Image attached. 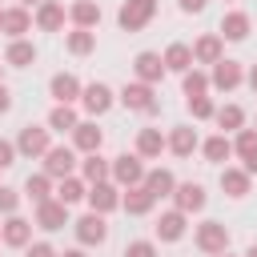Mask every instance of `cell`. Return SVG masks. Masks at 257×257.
Returning <instances> with one entry per match:
<instances>
[{"mask_svg":"<svg viewBox=\"0 0 257 257\" xmlns=\"http://www.w3.org/2000/svg\"><path fill=\"white\" fill-rule=\"evenodd\" d=\"M241 169H245L249 177H257V149H249V153L241 157Z\"/></svg>","mask_w":257,"mask_h":257,"instance_id":"f6af8a7d","label":"cell"},{"mask_svg":"<svg viewBox=\"0 0 257 257\" xmlns=\"http://www.w3.org/2000/svg\"><path fill=\"white\" fill-rule=\"evenodd\" d=\"M4 112H12V88L8 84H0V116Z\"/></svg>","mask_w":257,"mask_h":257,"instance_id":"bcb514c9","label":"cell"},{"mask_svg":"<svg viewBox=\"0 0 257 257\" xmlns=\"http://www.w3.org/2000/svg\"><path fill=\"white\" fill-rule=\"evenodd\" d=\"M72 233H76V245L80 249H100L108 241V217L100 213H80L72 221Z\"/></svg>","mask_w":257,"mask_h":257,"instance_id":"8992f818","label":"cell"},{"mask_svg":"<svg viewBox=\"0 0 257 257\" xmlns=\"http://www.w3.org/2000/svg\"><path fill=\"white\" fill-rule=\"evenodd\" d=\"M84 205H88V213H100V217H108V213H116V209H120V189H116L112 181L88 185V197H84Z\"/></svg>","mask_w":257,"mask_h":257,"instance_id":"2e32d148","label":"cell"},{"mask_svg":"<svg viewBox=\"0 0 257 257\" xmlns=\"http://www.w3.org/2000/svg\"><path fill=\"white\" fill-rule=\"evenodd\" d=\"M173 209H181L185 217H193V213H205V205H209V193H205V185L201 181H177V189H173Z\"/></svg>","mask_w":257,"mask_h":257,"instance_id":"9c48e42d","label":"cell"},{"mask_svg":"<svg viewBox=\"0 0 257 257\" xmlns=\"http://www.w3.org/2000/svg\"><path fill=\"white\" fill-rule=\"evenodd\" d=\"M120 209L128 217H149L157 209V201H153V193L145 185H133V189H120Z\"/></svg>","mask_w":257,"mask_h":257,"instance_id":"d4e9b609","label":"cell"},{"mask_svg":"<svg viewBox=\"0 0 257 257\" xmlns=\"http://www.w3.org/2000/svg\"><path fill=\"white\" fill-rule=\"evenodd\" d=\"M229 141H233V157H245L249 149H257V128H237Z\"/></svg>","mask_w":257,"mask_h":257,"instance_id":"f35d334b","label":"cell"},{"mask_svg":"<svg viewBox=\"0 0 257 257\" xmlns=\"http://www.w3.org/2000/svg\"><path fill=\"white\" fill-rule=\"evenodd\" d=\"M52 197L72 209V205H80V201L88 197V185H84L80 177H64V181H56V193H52Z\"/></svg>","mask_w":257,"mask_h":257,"instance_id":"d590c367","label":"cell"},{"mask_svg":"<svg viewBox=\"0 0 257 257\" xmlns=\"http://www.w3.org/2000/svg\"><path fill=\"white\" fill-rule=\"evenodd\" d=\"M0 245H4V241H0Z\"/></svg>","mask_w":257,"mask_h":257,"instance_id":"9f6ffc18","label":"cell"},{"mask_svg":"<svg viewBox=\"0 0 257 257\" xmlns=\"http://www.w3.org/2000/svg\"><path fill=\"white\" fill-rule=\"evenodd\" d=\"M161 60H165V72H177V76H185L189 68H197V64H193V48H189L185 40H173V44L161 52Z\"/></svg>","mask_w":257,"mask_h":257,"instance_id":"484cf974","label":"cell"},{"mask_svg":"<svg viewBox=\"0 0 257 257\" xmlns=\"http://www.w3.org/2000/svg\"><path fill=\"white\" fill-rule=\"evenodd\" d=\"M0 32H4L8 40H24V36L32 32V12L20 8V4L4 8V16H0Z\"/></svg>","mask_w":257,"mask_h":257,"instance_id":"7402d4cb","label":"cell"},{"mask_svg":"<svg viewBox=\"0 0 257 257\" xmlns=\"http://www.w3.org/2000/svg\"><path fill=\"white\" fill-rule=\"evenodd\" d=\"M189 104V116L193 120H213V112H217V100L213 96H193V100H185Z\"/></svg>","mask_w":257,"mask_h":257,"instance_id":"74e56055","label":"cell"},{"mask_svg":"<svg viewBox=\"0 0 257 257\" xmlns=\"http://www.w3.org/2000/svg\"><path fill=\"white\" fill-rule=\"evenodd\" d=\"M201 149V133L193 128V124H173L169 133H165V153H173V157H193Z\"/></svg>","mask_w":257,"mask_h":257,"instance_id":"5bb4252c","label":"cell"},{"mask_svg":"<svg viewBox=\"0 0 257 257\" xmlns=\"http://www.w3.org/2000/svg\"><path fill=\"white\" fill-rule=\"evenodd\" d=\"M133 80H141V84H161L165 80V60H161V52H153V48H145V52H137L133 56Z\"/></svg>","mask_w":257,"mask_h":257,"instance_id":"9a60e30c","label":"cell"},{"mask_svg":"<svg viewBox=\"0 0 257 257\" xmlns=\"http://www.w3.org/2000/svg\"><path fill=\"white\" fill-rule=\"evenodd\" d=\"M48 149H52V133H48V124H24V128L16 133V157H24V161H40Z\"/></svg>","mask_w":257,"mask_h":257,"instance_id":"277c9868","label":"cell"},{"mask_svg":"<svg viewBox=\"0 0 257 257\" xmlns=\"http://www.w3.org/2000/svg\"><path fill=\"white\" fill-rule=\"evenodd\" d=\"M32 221L28 217H20V213H12V217H4L0 221V241L8 245V249H28L32 245Z\"/></svg>","mask_w":257,"mask_h":257,"instance_id":"e0dca14e","label":"cell"},{"mask_svg":"<svg viewBox=\"0 0 257 257\" xmlns=\"http://www.w3.org/2000/svg\"><path fill=\"white\" fill-rule=\"evenodd\" d=\"M181 92H185V100L209 96V72H205V68H189V72L181 76Z\"/></svg>","mask_w":257,"mask_h":257,"instance_id":"8d00e7d4","label":"cell"},{"mask_svg":"<svg viewBox=\"0 0 257 257\" xmlns=\"http://www.w3.org/2000/svg\"><path fill=\"white\" fill-rule=\"evenodd\" d=\"M249 32H253V16H249V12H241V8H229V12L221 16V28H217V36H221V40H233V44H241V40H249Z\"/></svg>","mask_w":257,"mask_h":257,"instance_id":"d6986e66","label":"cell"},{"mask_svg":"<svg viewBox=\"0 0 257 257\" xmlns=\"http://www.w3.org/2000/svg\"><path fill=\"white\" fill-rule=\"evenodd\" d=\"M249 189H253V177L241 165H221V193L225 197L241 201V197H249Z\"/></svg>","mask_w":257,"mask_h":257,"instance_id":"603a6c76","label":"cell"},{"mask_svg":"<svg viewBox=\"0 0 257 257\" xmlns=\"http://www.w3.org/2000/svg\"><path fill=\"white\" fill-rule=\"evenodd\" d=\"M241 84H245V64H241V60H229V56H225V60H217V64L209 68V92H225V96H229V92H237Z\"/></svg>","mask_w":257,"mask_h":257,"instance_id":"52a82bcc","label":"cell"},{"mask_svg":"<svg viewBox=\"0 0 257 257\" xmlns=\"http://www.w3.org/2000/svg\"><path fill=\"white\" fill-rule=\"evenodd\" d=\"M153 16H157V0H124V4L116 8L120 32H141V28L153 24Z\"/></svg>","mask_w":257,"mask_h":257,"instance_id":"ba28073f","label":"cell"},{"mask_svg":"<svg viewBox=\"0 0 257 257\" xmlns=\"http://www.w3.org/2000/svg\"><path fill=\"white\" fill-rule=\"evenodd\" d=\"M44 169L40 173H48L52 181H64V177H76V169H80V153L72 149V145H52L44 157Z\"/></svg>","mask_w":257,"mask_h":257,"instance_id":"5b68a950","label":"cell"},{"mask_svg":"<svg viewBox=\"0 0 257 257\" xmlns=\"http://www.w3.org/2000/svg\"><path fill=\"white\" fill-rule=\"evenodd\" d=\"M16 4H20V8H28V12H32V8H36V4H40V0H16Z\"/></svg>","mask_w":257,"mask_h":257,"instance_id":"681fc988","label":"cell"},{"mask_svg":"<svg viewBox=\"0 0 257 257\" xmlns=\"http://www.w3.org/2000/svg\"><path fill=\"white\" fill-rule=\"evenodd\" d=\"M20 189H12V185H0V217H12V213H20Z\"/></svg>","mask_w":257,"mask_h":257,"instance_id":"ab89813d","label":"cell"},{"mask_svg":"<svg viewBox=\"0 0 257 257\" xmlns=\"http://www.w3.org/2000/svg\"><path fill=\"white\" fill-rule=\"evenodd\" d=\"M189 48H193V64H197V68H201V64L213 68L217 60H225V40H221L217 32H201Z\"/></svg>","mask_w":257,"mask_h":257,"instance_id":"ffe728a7","label":"cell"},{"mask_svg":"<svg viewBox=\"0 0 257 257\" xmlns=\"http://www.w3.org/2000/svg\"><path fill=\"white\" fill-rule=\"evenodd\" d=\"M64 24H68V8L60 0H40L32 8V28H40V32H64Z\"/></svg>","mask_w":257,"mask_h":257,"instance_id":"4fadbf2b","label":"cell"},{"mask_svg":"<svg viewBox=\"0 0 257 257\" xmlns=\"http://www.w3.org/2000/svg\"><path fill=\"white\" fill-rule=\"evenodd\" d=\"M253 128H257V124H253Z\"/></svg>","mask_w":257,"mask_h":257,"instance_id":"11a10c76","label":"cell"},{"mask_svg":"<svg viewBox=\"0 0 257 257\" xmlns=\"http://www.w3.org/2000/svg\"><path fill=\"white\" fill-rule=\"evenodd\" d=\"M0 84H4V60H0Z\"/></svg>","mask_w":257,"mask_h":257,"instance_id":"f5cc1de1","label":"cell"},{"mask_svg":"<svg viewBox=\"0 0 257 257\" xmlns=\"http://www.w3.org/2000/svg\"><path fill=\"white\" fill-rule=\"evenodd\" d=\"M72 149L80 153V157H88V153H100V145H104V128L96 124V120H80L72 133Z\"/></svg>","mask_w":257,"mask_h":257,"instance_id":"44dd1931","label":"cell"},{"mask_svg":"<svg viewBox=\"0 0 257 257\" xmlns=\"http://www.w3.org/2000/svg\"><path fill=\"white\" fill-rule=\"evenodd\" d=\"M80 92H84V80H80L76 72H52V80H48V96H52L56 104H76Z\"/></svg>","mask_w":257,"mask_h":257,"instance_id":"ac0fdd59","label":"cell"},{"mask_svg":"<svg viewBox=\"0 0 257 257\" xmlns=\"http://www.w3.org/2000/svg\"><path fill=\"white\" fill-rule=\"evenodd\" d=\"M185 233H189V217L181 209H165L153 225V241H161V245H177Z\"/></svg>","mask_w":257,"mask_h":257,"instance_id":"7c38bea8","label":"cell"},{"mask_svg":"<svg viewBox=\"0 0 257 257\" xmlns=\"http://www.w3.org/2000/svg\"><path fill=\"white\" fill-rule=\"evenodd\" d=\"M56 257H88V249H80V245H76V249H64V253H56Z\"/></svg>","mask_w":257,"mask_h":257,"instance_id":"7dc6e473","label":"cell"},{"mask_svg":"<svg viewBox=\"0 0 257 257\" xmlns=\"http://www.w3.org/2000/svg\"><path fill=\"white\" fill-rule=\"evenodd\" d=\"M64 48H68L72 56H92V52H96V32H88V28H68V32H64Z\"/></svg>","mask_w":257,"mask_h":257,"instance_id":"e575fe53","label":"cell"},{"mask_svg":"<svg viewBox=\"0 0 257 257\" xmlns=\"http://www.w3.org/2000/svg\"><path fill=\"white\" fill-rule=\"evenodd\" d=\"M44 124H48V133H72L80 124V112H76V104H52Z\"/></svg>","mask_w":257,"mask_h":257,"instance_id":"836d02e7","label":"cell"},{"mask_svg":"<svg viewBox=\"0 0 257 257\" xmlns=\"http://www.w3.org/2000/svg\"><path fill=\"white\" fill-rule=\"evenodd\" d=\"M120 257H161V253H157V241H153V237H137V241L124 245Z\"/></svg>","mask_w":257,"mask_h":257,"instance_id":"60d3db41","label":"cell"},{"mask_svg":"<svg viewBox=\"0 0 257 257\" xmlns=\"http://www.w3.org/2000/svg\"><path fill=\"white\" fill-rule=\"evenodd\" d=\"M32 225H36L40 233H60L64 225H72V217H68V205H60L56 197H52V201H40V205H32Z\"/></svg>","mask_w":257,"mask_h":257,"instance_id":"30bf717a","label":"cell"},{"mask_svg":"<svg viewBox=\"0 0 257 257\" xmlns=\"http://www.w3.org/2000/svg\"><path fill=\"white\" fill-rule=\"evenodd\" d=\"M217 257H237V253H229V249H225V253H217Z\"/></svg>","mask_w":257,"mask_h":257,"instance_id":"816d5d0a","label":"cell"},{"mask_svg":"<svg viewBox=\"0 0 257 257\" xmlns=\"http://www.w3.org/2000/svg\"><path fill=\"white\" fill-rule=\"evenodd\" d=\"M24 257H56V249H52V241H32L24 249Z\"/></svg>","mask_w":257,"mask_h":257,"instance_id":"7bdbcfd3","label":"cell"},{"mask_svg":"<svg viewBox=\"0 0 257 257\" xmlns=\"http://www.w3.org/2000/svg\"><path fill=\"white\" fill-rule=\"evenodd\" d=\"M76 177H80L84 185H100V181H108V157H100V153H88V157H80V169H76Z\"/></svg>","mask_w":257,"mask_h":257,"instance_id":"1f68e13d","label":"cell"},{"mask_svg":"<svg viewBox=\"0 0 257 257\" xmlns=\"http://www.w3.org/2000/svg\"><path fill=\"white\" fill-rule=\"evenodd\" d=\"M12 165H16V141L0 137V173H4V169H12Z\"/></svg>","mask_w":257,"mask_h":257,"instance_id":"b9f144b4","label":"cell"},{"mask_svg":"<svg viewBox=\"0 0 257 257\" xmlns=\"http://www.w3.org/2000/svg\"><path fill=\"white\" fill-rule=\"evenodd\" d=\"M68 24L96 32V24H100V4H96V0H72V4H68Z\"/></svg>","mask_w":257,"mask_h":257,"instance_id":"83f0119b","label":"cell"},{"mask_svg":"<svg viewBox=\"0 0 257 257\" xmlns=\"http://www.w3.org/2000/svg\"><path fill=\"white\" fill-rule=\"evenodd\" d=\"M36 44L24 36V40H8V48H4V64L8 68H28V64H36Z\"/></svg>","mask_w":257,"mask_h":257,"instance_id":"f1b7e54d","label":"cell"},{"mask_svg":"<svg viewBox=\"0 0 257 257\" xmlns=\"http://www.w3.org/2000/svg\"><path fill=\"white\" fill-rule=\"evenodd\" d=\"M201 157H205L209 165H225V161L233 157V141H229L225 133H213V137L201 141Z\"/></svg>","mask_w":257,"mask_h":257,"instance_id":"4dcf8cb0","label":"cell"},{"mask_svg":"<svg viewBox=\"0 0 257 257\" xmlns=\"http://www.w3.org/2000/svg\"><path fill=\"white\" fill-rule=\"evenodd\" d=\"M133 153H137L141 161H161V153H165V133H161L157 124L137 128V145H133Z\"/></svg>","mask_w":257,"mask_h":257,"instance_id":"cb8c5ba5","label":"cell"},{"mask_svg":"<svg viewBox=\"0 0 257 257\" xmlns=\"http://www.w3.org/2000/svg\"><path fill=\"white\" fill-rule=\"evenodd\" d=\"M241 257H257V241H253V245H249V249H245Z\"/></svg>","mask_w":257,"mask_h":257,"instance_id":"f907efd6","label":"cell"},{"mask_svg":"<svg viewBox=\"0 0 257 257\" xmlns=\"http://www.w3.org/2000/svg\"><path fill=\"white\" fill-rule=\"evenodd\" d=\"M213 120H217V128H221L225 137H233L237 128H245V120H249V116H245V108H241V104H233V100H229V104H217Z\"/></svg>","mask_w":257,"mask_h":257,"instance_id":"f546056e","label":"cell"},{"mask_svg":"<svg viewBox=\"0 0 257 257\" xmlns=\"http://www.w3.org/2000/svg\"><path fill=\"white\" fill-rule=\"evenodd\" d=\"M145 161L137 157V153H116L112 161H108V181L116 185V189H133V185H141L145 181Z\"/></svg>","mask_w":257,"mask_h":257,"instance_id":"6da1fadb","label":"cell"},{"mask_svg":"<svg viewBox=\"0 0 257 257\" xmlns=\"http://www.w3.org/2000/svg\"><path fill=\"white\" fill-rule=\"evenodd\" d=\"M116 104H124L128 112H145V116H153V112L161 108L157 88H153V84H141V80H128V84L116 92Z\"/></svg>","mask_w":257,"mask_h":257,"instance_id":"3957f363","label":"cell"},{"mask_svg":"<svg viewBox=\"0 0 257 257\" xmlns=\"http://www.w3.org/2000/svg\"><path fill=\"white\" fill-rule=\"evenodd\" d=\"M0 16H4V8H0Z\"/></svg>","mask_w":257,"mask_h":257,"instance_id":"db71d44e","label":"cell"},{"mask_svg":"<svg viewBox=\"0 0 257 257\" xmlns=\"http://www.w3.org/2000/svg\"><path fill=\"white\" fill-rule=\"evenodd\" d=\"M245 84H249V88H253V92H257V64H253V68H249V72H245Z\"/></svg>","mask_w":257,"mask_h":257,"instance_id":"c3c4849f","label":"cell"},{"mask_svg":"<svg viewBox=\"0 0 257 257\" xmlns=\"http://www.w3.org/2000/svg\"><path fill=\"white\" fill-rule=\"evenodd\" d=\"M76 104L88 112V120H96V116H104V112L116 104V92H112L104 80H92V84H84V92H80Z\"/></svg>","mask_w":257,"mask_h":257,"instance_id":"8fae6325","label":"cell"},{"mask_svg":"<svg viewBox=\"0 0 257 257\" xmlns=\"http://www.w3.org/2000/svg\"><path fill=\"white\" fill-rule=\"evenodd\" d=\"M193 245H197V253H205V257H217V253H225L229 249V229H225V221H201V225H193Z\"/></svg>","mask_w":257,"mask_h":257,"instance_id":"7a4b0ae2","label":"cell"},{"mask_svg":"<svg viewBox=\"0 0 257 257\" xmlns=\"http://www.w3.org/2000/svg\"><path fill=\"white\" fill-rule=\"evenodd\" d=\"M205 4H209V0H177V8H181L185 16H197V12H205Z\"/></svg>","mask_w":257,"mask_h":257,"instance_id":"ee69618b","label":"cell"},{"mask_svg":"<svg viewBox=\"0 0 257 257\" xmlns=\"http://www.w3.org/2000/svg\"><path fill=\"white\" fill-rule=\"evenodd\" d=\"M141 185L153 193V201H165V197H173V189H177V177H173V169L157 165V169H149V173H145V181H141Z\"/></svg>","mask_w":257,"mask_h":257,"instance_id":"4316f807","label":"cell"},{"mask_svg":"<svg viewBox=\"0 0 257 257\" xmlns=\"http://www.w3.org/2000/svg\"><path fill=\"white\" fill-rule=\"evenodd\" d=\"M32 205H40V201H52V193H56V181L48 177V173H28V181H24V189H20Z\"/></svg>","mask_w":257,"mask_h":257,"instance_id":"d6a6232c","label":"cell"}]
</instances>
